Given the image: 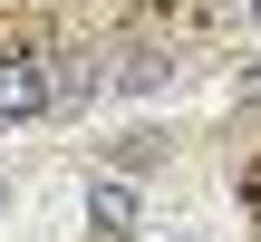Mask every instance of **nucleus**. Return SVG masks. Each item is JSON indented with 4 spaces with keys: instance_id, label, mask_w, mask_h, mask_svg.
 <instances>
[{
    "instance_id": "obj_1",
    "label": "nucleus",
    "mask_w": 261,
    "mask_h": 242,
    "mask_svg": "<svg viewBox=\"0 0 261 242\" xmlns=\"http://www.w3.org/2000/svg\"><path fill=\"white\" fill-rule=\"evenodd\" d=\"M48 116V49H0V136Z\"/></svg>"
},
{
    "instance_id": "obj_6",
    "label": "nucleus",
    "mask_w": 261,
    "mask_h": 242,
    "mask_svg": "<svg viewBox=\"0 0 261 242\" xmlns=\"http://www.w3.org/2000/svg\"><path fill=\"white\" fill-rule=\"evenodd\" d=\"M232 97H242V107H261V58L242 68V78H232Z\"/></svg>"
},
{
    "instance_id": "obj_4",
    "label": "nucleus",
    "mask_w": 261,
    "mask_h": 242,
    "mask_svg": "<svg viewBox=\"0 0 261 242\" xmlns=\"http://www.w3.org/2000/svg\"><path fill=\"white\" fill-rule=\"evenodd\" d=\"M165 78H174V58H165V49H155V39H145V49H126V68H116V78H107V87H126V97H155V87H165Z\"/></svg>"
},
{
    "instance_id": "obj_5",
    "label": "nucleus",
    "mask_w": 261,
    "mask_h": 242,
    "mask_svg": "<svg viewBox=\"0 0 261 242\" xmlns=\"http://www.w3.org/2000/svg\"><path fill=\"white\" fill-rule=\"evenodd\" d=\"M116 165H126V175H155V165H165V136H116Z\"/></svg>"
},
{
    "instance_id": "obj_2",
    "label": "nucleus",
    "mask_w": 261,
    "mask_h": 242,
    "mask_svg": "<svg viewBox=\"0 0 261 242\" xmlns=\"http://www.w3.org/2000/svg\"><path fill=\"white\" fill-rule=\"evenodd\" d=\"M97 97H107V58H97V49H58V58H48V107L77 116V107H97Z\"/></svg>"
},
{
    "instance_id": "obj_3",
    "label": "nucleus",
    "mask_w": 261,
    "mask_h": 242,
    "mask_svg": "<svg viewBox=\"0 0 261 242\" xmlns=\"http://www.w3.org/2000/svg\"><path fill=\"white\" fill-rule=\"evenodd\" d=\"M87 213H97V233H136V184L87 175Z\"/></svg>"
},
{
    "instance_id": "obj_7",
    "label": "nucleus",
    "mask_w": 261,
    "mask_h": 242,
    "mask_svg": "<svg viewBox=\"0 0 261 242\" xmlns=\"http://www.w3.org/2000/svg\"><path fill=\"white\" fill-rule=\"evenodd\" d=\"M242 29H261V0H242Z\"/></svg>"
}]
</instances>
